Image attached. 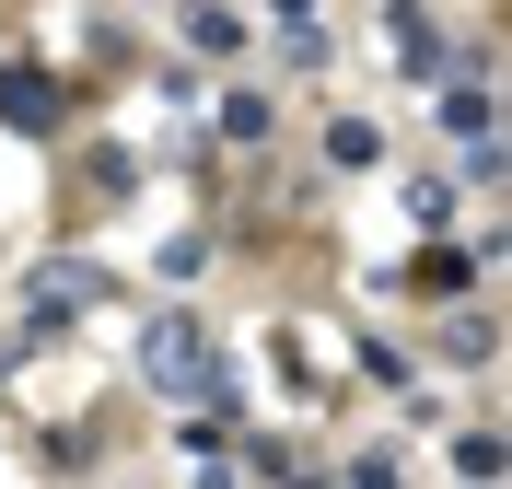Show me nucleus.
<instances>
[{"mask_svg":"<svg viewBox=\"0 0 512 489\" xmlns=\"http://www.w3.org/2000/svg\"><path fill=\"white\" fill-rule=\"evenodd\" d=\"M140 373H152L163 396H210V350H198V326H187V315L140 326Z\"/></svg>","mask_w":512,"mask_h":489,"instance_id":"f257e3e1","label":"nucleus"},{"mask_svg":"<svg viewBox=\"0 0 512 489\" xmlns=\"http://www.w3.org/2000/svg\"><path fill=\"white\" fill-rule=\"evenodd\" d=\"M384 35H396V70H408L419 94H431V82H454V35L419 12V0H384Z\"/></svg>","mask_w":512,"mask_h":489,"instance_id":"f03ea898","label":"nucleus"},{"mask_svg":"<svg viewBox=\"0 0 512 489\" xmlns=\"http://www.w3.org/2000/svg\"><path fill=\"white\" fill-rule=\"evenodd\" d=\"M0 117H12V129H59V94H47V70H0Z\"/></svg>","mask_w":512,"mask_h":489,"instance_id":"7ed1b4c3","label":"nucleus"},{"mask_svg":"<svg viewBox=\"0 0 512 489\" xmlns=\"http://www.w3.org/2000/svg\"><path fill=\"white\" fill-rule=\"evenodd\" d=\"M431 105H443V129L466 140V152H478V140L501 129V105H489V82H443V94H431Z\"/></svg>","mask_w":512,"mask_h":489,"instance_id":"20e7f679","label":"nucleus"},{"mask_svg":"<svg viewBox=\"0 0 512 489\" xmlns=\"http://www.w3.org/2000/svg\"><path fill=\"white\" fill-rule=\"evenodd\" d=\"M187 47L233 59V47H245V12H222V0H187Z\"/></svg>","mask_w":512,"mask_h":489,"instance_id":"39448f33","label":"nucleus"},{"mask_svg":"<svg viewBox=\"0 0 512 489\" xmlns=\"http://www.w3.org/2000/svg\"><path fill=\"white\" fill-rule=\"evenodd\" d=\"M326 163H350V175L384 163V129H373V117H338V129H326Z\"/></svg>","mask_w":512,"mask_h":489,"instance_id":"423d86ee","label":"nucleus"},{"mask_svg":"<svg viewBox=\"0 0 512 489\" xmlns=\"http://www.w3.org/2000/svg\"><path fill=\"white\" fill-rule=\"evenodd\" d=\"M419 292H466V280H478V257H454V245H419V268H408Z\"/></svg>","mask_w":512,"mask_h":489,"instance_id":"0eeeda50","label":"nucleus"},{"mask_svg":"<svg viewBox=\"0 0 512 489\" xmlns=\"http://www.w3.org/2000/svg\"><path fill=\"white\" fill-rule=\"evenodd\" d=\"M408 210H419V233H443V222H454V175H419Z\"/></svg>","mask_w":512,"mask_h":489,"instance_id":"6e6552de","label":"nucleus"},{"mask_svg":"<svg viewBox=\"0 0 512 489\" xmlns=\"http://www.w3.org/2000/svg\"><path fill=\"white\" fill-rule=\"evenodd\" d=\"M443 350L466 361V373H478V361H489V315H454V326H443Z\"/></svg>","mask_w":512,"mask_h":489,"instance_id":"1a4fd4ad","label":"nucleus"},{"mask_svg":"<svg viewBox=\"0 0 512 489\" xmlns=\"http://www.w3.org/2000/svg\"><path fill=\"white\" fill-rule=\"evenodd\" d=\"M222 129L233 140H268V94H222Z\"/></svg>","mask_w":512,"mask_h":489,"instance_id":"9d476101","label":"nucleus"},{"mask_svg":"<svg viewBox=\"0 0 512 489\" xmlns=\"http://www.w3.org/2000/svg\"><path fill=\"white\" fill-rule=\"evenodd\" d=\"M268 12H280V24H315V0H268Z\"/></svg>","mask_w":512,"mask_h":489,"instance_id":"9b49d317","label":"nucleus"}]
</instances>
